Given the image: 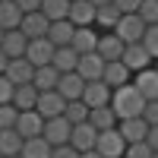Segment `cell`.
I'll return each mask as SVG.
<instances>
[{
	"mask_svg": "<svg viewBox=\"0 0 158 158\" xmlns=\"http://www.w3.org/2000/svg\"><path fill=\"white\" fill-rule=\"evenodd\" d=\"M120 63H123L130 73H139V70H149L152 57H149V51L142 48V44H127L123 54H120Z\"/></svg>",
	"mask_w": 158,
	"mask_h": 158,
	"instance_id": "4fadbf2b",
	"label": "cell"
},
{
	"mask_svg": "<svg viewBox=\"0 0 158 158\" xmlns=\"http://www.w3.org/2000/svg\"><path fill=\"white\" fill-rule=\"evenodd\" d=\"M155 152L146 146V142H136V146H127V152H123V158H152Z\"/></svg>",
	"mask_w": 158,
	"mask_h": 158,
	"instance_id": "d590c367",
	"label": "cell"
},
{
	"mask_svg": "<svg viewBox=\"0 0 158 158\" xmlns=\"http://www.w3.org/2000/svg\"><path fill=\"white\" fill-rule=\"evenodd\" d=\"M35 101H38V89L32 82L16 85V92H13V108L16 111H35Z\"/></svg>",
	"mask_w": 158,
	"mask_h": 158,
	"instance_id": "cb8c5ba5",
	"label": "cell"
},
{
	"mask_svg": "<svg viewBox=\"0 0 158 158\" xmlns=\"http://www.w3.org/2000/svg\"><path fill=\"white\" fill-rule=\"evenodd\" d=\"M22 158H51V146L41 139V136H35V139H22Z\"/></svg>",
	"mask_w": 158,
	"mask_h": 158,
	"instance_id": "f546056e",
	"label": "cell"
},
{
	"mask_svg": "<svg viewBox=\"0 0 158 158\" xmlns=\"http://www.w3.org/2000/svg\"><path fill=\"white\" fill-rule=\"evenodd\" d=\"M79 158H101V155H98L95 149H92V152H82V155H79Z\"/></svg>",
	"mask_w": 158,
	"mask_h": 158,
	"instance_id": "ee69618b",
	"label": "cell"
},
{
	"mask_svg": "<svg viewBox=\"0 0 158 158\" xmlns=\"http://www.w3.org/2000/svg\"><path fill=\"white\" fill-rule=\"evenodd\" d=\"M6 63H10V60H6V54H3V51H0V76H3V70H6Z\"/></svg>",
	"mask_w": 158,
	"mask_h": 158,
	"instance_id": "7bdbcfd3",
	"label": "cell"
},
{
	"mask_svg": "<svg viewBox=\"0 0 158 158\" xmlns=\"http://www.w3.org/2000/svg\"><path fill=\"white\" fill-rule=\"evenodd\" d=\"M89 3H92V6L98 10V6H104V3H111V0H89Z\"/></svg>",
	"mask_w": 158,
	"mask_h": 158,
	"instance_id": "f6af8a7d",
	"label": "cell"
},
{
	"mask_svg": "<svg viewBox=\"0 0 158 158\" xmlns=\"http://www.w3.org/2000/svg\"><path fill=\"white\" fill-rule=\"evenodd\" d=\"M142 120L149 127H158V101H146V108H142Z\"/></svg>",
	"mask_w": 158,
	"mask_h": 158,
	"instance_id": "74e56055",
	"label": "cell"
},
{
	"mask_svg": "<svg viewBox=\"0 0 158 158\" xmlns=\"http://www.w3.org/2000/svg\"><path fill=\"white\" fill-rule=\"evenodd\" d=\"M155 73H158V60H155Z\"/></svg>",
	"mask_w": 158,
	"mask_h": 158,
	"instance_id": "7dc6e473",
	"label": "cell"
},
{
	"mask_svg": "<svg viewBox=\"0 0 158 158\" xmlns=\"http://www.w3.org/2000/svg\"><path fill=\"white\" fill-rule=\"evenodd\" d=\"M57 79H60V73L51 67H35V76H32V85L38 89V92H51V89H57Z\"/></svg>",
	"mask_w": 158,
	"mask_h": 158,
	"instance_id": "484cf974",
	"label": "cell"
},
{
	"mask_svg": "<svg viewBox=\"0 0 158 158\" xmlns=\"http://www.w3.org/2000/svg\"><path fill=\"white\" fill-rule=\"evenodd\" d=\"M67 19L73 29H85V25H95V6L89 3V0H73L70 3V13Z\"/></svg>",
	"mask_w": 158,
	"mask_h": 158,
	"instance_id": "2e32d148",
	"label": "cell"
},
{
	"mask_svg": "<svg viewBox=\"0 0 158 158\" xmlns=\"http://www.w3.org/2000/svg\"><path fill=\"white\" fill-rule=\"evenodd\" d=\"M136 16L146 22V29L149 25H158V0H142L139 10H136Z\"/></svg>",
	"mask_w": 158,
	"mask_h": 158,
	"instance_id": "d6a6232c",
	"label": "cell"
},
{
	"mask_svg": "<svg viewBox=\"0 0 158 158\" xmlns=\"http://www.w3.org/2000/svg\"><path fill=\"white\" fill-rule=\"evenodd\" d=\"M16 117H19V111L13 104H0V130H13L16 127Z\"/></svg>",
	"mask_w": 158,
	"mask_h": 158,
	"instance_id": "e575fe53",
	"label": "cell"
},
{
	"mask_svg": "<svg viewBox=\"0 0 158 158\" xmlns=\"http://www.w3.org/2000/svg\"><path fill=\"white\" fill-rule=\"evenodd\" d=\"M13 158H22V155H13Z\"/></svg>",
	"mask_w": 158,
	"mask_h": 158,
	"instance_id": "c3c4849f",
	"label": "cell"
},
{
	"mask_svg": "<svg viewBox=\"0 0 158 158\" xmlns=\"http://www.w3.org/2000/svg\"><path fill=\"white\" fill-rule=\"evenodd\" d=\"M13 3H16L22 13H38L41 10V0H13Z\"/></svg>",
	"mask_w": 158,
	"mask_h": 158,
	"instance_id": "60d3db41",
	"label": "cell"
},
{
	"mask_svg": "<svg viewBox=\"0 0 158 158\" xmlns=\"http://www.w3.org/2000/svg\"><path fill=\"white\" fill-rule=\"evenodd\" d=\"M146 146L152 152H158V127H149V136H146Z\"/></svg>",
	"mask_w": 158,
	"mask_h": 158,
	"instance_id": "b9f144b4",
	"label": "cell"
},
{
	"mask_svg": "<svg viewBox=\"0 0 158 158\" xmlns=\"http://www.w3.org/2000/svg\"><path fill=\"white\" fill-rule=\"evenodd\" d=\"M54 44L48 41V38H32L29 48H25V60L32 63V67H48L51 60H54Z\"/></svg>",
	"mask_w": 158,
	"mask_h": 158,
	"instance_id": "5b68a950",
	"label": "cell"
},
{
	"mask_svg": "<svg viewBox=\"0 0 158 158\" xmlns=\"http://www.w3.org/2000/svg\"><path fill=\"white\" fill-rule=\"evenodd\" d=\"M117 19H120V10L114 3H104V6L95 10V25H101V29H108V32L117 25Z\"/></svg>",
	"mask_w": 158,
	"mask_h": 158,
	"instance_id": "1f68e13d",
	"label": "cell"
},
{
	"mask_svg": "<svg viewBox=\"0 0 158 158\" xmlns=\"http://www.w3.org/2000/svg\"><path fill=\"white\" fill-rule=\"evenodd\" d=\"M3 76L10 79L13 85H29V82H32V76H35V67H32L25 57H16V60H10V63H6Z\"/></svg>",
	"mask_w": 158,
	"mask_h": 158,
	"instance_id": "e0dca14e",
	"label": "cell"
},
{
	"mask_svg": "<svg viewBox=\"0 0 158 158\" xmlns=\"http://www.w3.org/2000/svg\"><path fill=\"white\" fill-rule=\"evenodd\" d=\"M95 54H98L104 63H114V60H120V54H123V41H120L114 32H104V35H98Z\"/></svg>",
	"mask_w": 158,
	"mask_h": 158,
	"instance_id": "7c38bea8",
	"label": "cell"
},
{
	"mask_svg": "<svg viewBox=\"0 0 158 158\" xmlns=\"http://www.w3.org/2000/svg\"><path fill=\"white\" fill-rule=\"evenodd\" d=\"M51 158H79V152L73 146H57V149H51Z\"/></svg>",
	"mask_w": 158,
	"mask_h": 158,
	"instance_id": "ab89813d",
	"label": "cell"
},
{
	"mask_svg": "<svg viewBox=\"0 0 158 158\" xmlns=\"http://www.w3.org/2000/svg\"><path fill=\"white\" fill-rule=\"evenodd\" d=\"M95 44H98V32H95V25H85V29H73L70 48L76 51L79 57H82V54H95Z\"/></svg>",
	"mask_w": 158,
	"mask_h": 158,
	"instance_id": "9a60e30c",
	"label": "cell"
},
{
	"mask_svg": "<svg viewBox=\"0 0 158 158\" xmlns=\"http://www.w3.org/2000/svg\"><path fill=\"white\" fill-rule=\"evenodd\" d=\"M111 32L123 41V48L127 44H139L142 35H146V22H142L136 13H120V19H117V25H114Z\"/></svg>",
	"mask_w": 158,
	"mask_h": 158,
	"instance_id": "7a4b0ae2",
	"label": "cell"
},
{
	"mask_svg": "<svg viewBox=\"0 0 158 158\" xmlns=\"http://www.w3.org/2000/svg\"><path fill=\"white\" fill-rule=\"evenodd\" d=\"M111 3H114L117 10H120V13H136L142 0H111Z\"/></svg>",
	"mask_w": 158,
	"mask_h": 158,
	"instance_id": "f35d334b",
	"label": "cell"
},
{
	"mask_svg": "<svg viewBox=\"0 0 158 158\" xmlns=\"http://www.w3.org/2000/svg\"><path fill=\"white\" fill-rule=\"evenodd\" d=\"M0 158H3V155H0Z\"/></svg>",
	"mask_w": 158,
	"mask_h": 158,
	"instance_id": "f907efd6",
	"label": "cell"
},
{
	"mask_svg": "<svg viewBox=\"0 0 158 158\" xmlns=\"http://www.w3.org/2000/svg\"><path fill=\"white\" fill-rule=\"evenodd\" d=\"M19 22H22V10L13 0H0V29L13 32V29H19Z\"/></svg>",
	"mask_w": 158,
	"mask_h": 158,
	"instance_id": "603a6c76",
	"label": "cell"
},
{
	"mask_svg": "<svg viewBox=\"0 0 158 158\" xmlns=\"http://www.w3.org/2000/svg\"><path fill=\"white\" fill-rule=\"evenodd\" d=\"M22 152V136L16 130H0V155L3 158H13Z\"/></svg>",
	"mask_w": 158,
	"mask_h": 158,
	"instance_id": "f1b7e54d",
	"label": "cell"
},
{
	"mask_svg": "<svg viewBox=\"0 0 158 158\" xmlns=\"http://www.w3.org/2000/svg\"><path fill=\"white\" fill-rule=\"evenodd\" d=\"M133 85L139 89V95L146 98V101H158V73H155V67L139 70L136 79H133Z\"/></svg>",
	"mask_w": 158,
	"mask_h": 158,
	"instance_id": "d6986e66",
	"label": "cell"
},
{
	"mask_svg": "<svg viewBox=\"0 0 158 158\" xmlns=\"http://www.w3.org/2000/svg\"><path fill=\"white\" fill-rule=\"evenodd\" d=\"M41 16L48 22H60V19H67V13H70V0H41Z\"/></svg>",
	"mask_w": 158,
	"mask_h": 158,
	"instance_id": "83f0119b",
	"label": "cell"
},
{
	"mask_svg": "<svg viewBox=\"0 0 158 158\" xmlns=\"http://www.w3.org/2000/svg\"><path fill=\"white\" fill-rule=\"evenodd\" d=\"M82 104L89 111H95V108H108L111 104V89L101 82H85V89H82Z\"/></svg>",
	"mask_w": 158,
	"mask_h": 158,
	"instance_id": "ba28073f",
	"label": "cell"
},
{
	"mask_svg": "<svg viewBox=\"0 0 158 158\" xmlns=\"http://www.w3.org/2000/svg\"><path fill=\"white\" fill-rule=\"evenodd\" d=\"M13 130H16L22 139H35V136H41V130H44V117L38 111H19Z\"/></svg>",
	"mask_w": 158,
	"mask_h": 158,
	"instance_id": "8992f818",
	"label": "cell"
},
{
	"mask_svg": "<svg viewBox=\"0 0 158 158\" xmlns=\"http://www.w3.org/2000/svg\"><path fill=\"white\" fill-rule=\"evenodd\" d=\"M117 133L123 136L127 146H136V142H146L149 123L142 120V117H130V120H120V123H117Z\"/></svg>",
	"mask_w": 158,
	"mask_h": 158,
	"instance_id": "52a82bcc",
	"label": "cell"
},
{
	"mask_svg": "<svg viewBox=\"0 0 158 158\" xmlns=\"http://www.w3.org/2000/svg\"><path fill=\"white\" fill-rule=\"evenodd\" d=\"M95 152L101 158H123L127 142H123V136L117 133V130H104V133H98V139H95Z\"/></svg>",
	"mask_w": 158,
	"mask_h": 158,
	"instance_id": "277c9868",
	"label": "cell"
},
{
	"mask_svg": "<svg viewBox=\"0 0 158 158\" xmlns=\"http://www.w3.org/2000/svg\"><path fill=\"white\" fill-rule=\"evenodd\" d=\"M25 48H29V38H25L19 29L13 32H3V41H0V51L6 54V60H16V57H25Z\"/></svg>",
	"mask_w": 158,
	"mask_h": 158,
	"instance_id": "ac0fdd59",
	"label": "cell"
},
{
	"mask_svg": "<svg viewBox=\"0 0 158 158\" xmlns=\"http://www.w3.org/2000/svg\"><path fill=\"white\" fill-rule=\"evenodd\" d=\"M130 76H133V73H130V70L123 67L120 60H114V63H104V76H101V82H104V85H108V89L114 92V89L127 85V82H130Z\"/></svg>",
	"mask_w": 158,
	"mask_h": 158,
	"instance_id": "44dd1931",
	"label": "cell"
},
{
	"mask_svg": "<svg viewBox=\"0 0 158 158\" xmlns=\"http://www.w3.org/2000/svg\"><path fill=\"white\" fill-rule=\"evenodd\" d=\"M152 158H158V152H155V155H152Z\"/></svg>",
	"mask_w": 158,
	"mask_h": 158,
	"instance_id": "681fc988",
	"label": "cell"
},
{
	"mask_svg": "<svg viewBox=\"0 0 158 158\" xmlns=\"http://www.w3.org/2000/svg\"><path fill=\"white\" fill-rule=\"evenodd\" d=\"M89 123L98 130V133H104V130H117V114L111 111V104L108 108H95V111H89Z\"/></svg>",
	"mask_w": 158,
	"mask_h": 158,
	"instance_id": "4316f807",
	"label": "cell"
},
{
	"mask_svg": "<svg viewBox=\"0 0 158 158\" xmlns=\"http://www.w3.org/2000/svg\"><path fill=\"white\" fill-rule=\"evenodd\" d=\"M95 139H98V130L92 127V123H79V127L70 130V146H73L79 155L95 149Z\"/></svg>",
	"mask_w": 158,
	"mask_h": 158,
	"instance_id": "8fae6325",
	"label": "cell"
},
{
	"mask_svg": "<svg viewBox=\"0 0 158 158\" xmlns=\"http://www.w3.org/2000/svg\"><path fill=\"white\" fill-rule=\"evenodd\" d=\"M13 92H16V85L6 76H0V104H13Z\"/></svg>",
	"mask_w": 158,
	"mask_h": 158,
	"instance_id": "8d00e7d4",
	"label": "cell"
},
{
	"mask_svg": "<svg viewBox=\"0 0 158 158\" xmlns=\"http://www.w3.org/2000/svg\"><path fill=\"white\" fill-rule=\"evenodd\" d=\"M48 41L54 44V48H70V38H73V25L70 19H60V22H51L48 25Z\"/></svg>",
	"mask_w": 158,
	"mask_h": 158,
	"instance_id": "7402d4cb",
	"label": "cell"
},
{
	"mask_svg": "<svg viewBox=\"0 0 158 158\" xmlns=\"http://www.w3.org/2000/svg\"><path fill=\"white\" fill-rule=\"evenodd\" d=\"M63 120L70 127H79V123H89V108L82 101H67V108H63Z\"/></svg>",
	"mask_w": 158,
	"mask_h": 158,
	"instance_id": "4dcf8cb0",
	"label": "cell"
},
{
	"mask_svg": "<svg viewBox=\"0 0 158 158\" xmlns=\"http://www.w3.org/2000/svg\"><path fill=\"white\" fill-rule=\"evenodd\" d=\"M76 63H79V54H76L73 48H57L51 67H54L57 73H76Z\"/></svg>",
	"mask_w": 158,
	"mask_h": 158,
	"instance_id": "d4e9b609",
	"label": "cell"
},
{
	"mask_svg": "<svg viewBox=\"0 0 158 158\" xmlns=\"http://www.w3.org/2000/svg\"><path fill=\"white\" fill-rule=\"evenodd\" d=\"M70 3H73V0H70Z\"/></svg>",
	"mask_w": 158,
	"mask_h": 158,
	"instance_id": "816d5d0a",
	"label": "cell"
},
{
	"mask_svg": "<svg viewBox=\"0 0 158 158\" xmlns=\"http://www.w3.org/2000/svg\"><path fill=\"white\" fill-rule=\"evenodd\" d=\"M63 108H67V101H63L54 89L51 92H38V101H35V111L44 117V120H51V117H60Z\"/></svg>",
	"mask_w": 158,
	"mask_h": 158,
	"instance_id": "30bf717a",
	"label": "cell"
},
{
	"mask_svg": "<svg viewBox=\"0 0 158 158\" xmlns=\"http://www.w3.org/2000/svg\"><path fill=\"white\" fill-rule=\"evenodd\" d=\"M82 89H85V82L79 79V73H60L54 92L63 101H82Z\"/></svg>",
	"mask_w": 158,
	"mask_h": 158,
	"instance_id": "9c48e42d",
	"label": "cell"
},
{
	"mask_svg": "<svg viewBox=\"0 0 158 158\" xmlns=\"http://www.w3.org/2000/svg\"><path fill=\"white\" fill-rule=\"evenodd\" d=\"M48 25H51V22L41 16V13H22L19 32H22V35L32 41V38H44V35H48Z\"/></svg>",
	"mask_w": 158,
	"mask_h": 158,
	"instance_id": "ffe728a7",
	"label": "cell"
},
{
	"mask_svg": "<svg viewBox=\"0 0 158 158\" xmlns=\"http://www.w3.org/2000/svg\"><path fill=\"white\" fill-rule=\"evenodd\" d=\"M139 44H142V48L149 51V57H152V60H158V25H149Z\"/></svg>",
	"mask_w": 158,
	"mask_h": 158,
	"instance_id": "836d02e7",
	"label": "cell"
},
{
	"mask_svg": "<svg viewBox=\"0 0 158 158\" xmlns=\"http://www.w3.org/2000/svg\"><path fill=\"white\" fill-rule=\"evenodd\" d=\"M142 108H146V98L139 95V89L133 82H127V85L111 92V111L117 114V123L130 120V117H142Z\"/></svg>",
	"mask_w": 158,
	"mask_h": 158,
	"instance_id": "6da1fadb",
	"label": "cell"
},
{
	"mask_svg": "<svg viewBox=\"0 0 158 158\" xmlns=\"http://www.w3.org/2000/svg\"><path fill=\"white\" fill-rule=\"evenodd\" d=\"M70 123L63 120V114L60 117H51V120H44V130H41V139L48 142L51 149H57V146H70Z\"/></svg>",
	"mask_w": 158,
	"mask_h": 158,
	"instance_id": "3957f363",
	"label": "cell"
},
{
	"mask_svg": "<svg viewBox=\"0 0 158 158\" xmlns=\"http://www.w3.org/2000/svg\"><path fill=\"white\" fill-rule=\"evenodd\" d=\"M76 73H79L82 82H98V79L104 76V60L98 54H82L79 63H76Z\"/></svg>",
	"mask_w": 158,
	"mask_h": 158,
	"instance_id": "5bb4252c",
	"label": "cell"
},
{
	"mask_svg": "<svg viewBox=\"0 0 158 158\" xmlns=\"http://www.w3.org/2000/svg\"><path fill=\"white\" fill-rule=\"evenodd\" d=\"M0 41H3V29H0Z\"/></svg>",
	"mask_w": 158,
	"mask_h": 158,
	"instance_id": "bcb514c9",
	"label": "cell"
}]
</instances>
